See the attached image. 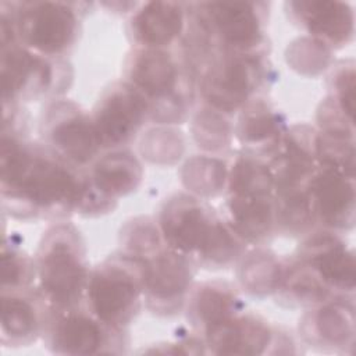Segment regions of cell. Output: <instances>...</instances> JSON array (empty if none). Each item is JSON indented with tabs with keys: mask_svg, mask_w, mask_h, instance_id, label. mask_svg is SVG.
<instances>
[{
	"mask_svg": "<svg viewBox=\"0 0 356 356\" xmlns=\"http://www.w3.org/2000/svg\"><path fill=\"white\" fill-rule=\"evenodd\" d=\"M83 189L85 170L31 139L26 110L3 107L0 192L4 211L22 221H61L78 214Z\"/></svg>",
	"mask_w": 356,
	"mask_h": 356,
	"instance_id": "6da1fadb",
	"label": "cell"
},
{
	"mask_svg": "<svg viewBox=\"0 0 356 356\" xmlns=\"http://www.w3.org/2000/svg\"><path fill=\"white\" fill-rule=\"evenodd\" d=\"M156 221L164 242L204 270L232 267L248 249L227 218L192 193L164 200Z\"/></svg>",
	"mask_w": 356,
	"mask_h": 356,
	"instance_id": "7a4b0ae2",
	"label": "cell"
},
{
	"mask_svg": "<svg viewBox=\"0 0 356 356\" xmlns=\"http://www.w3.org/2000/svg\"><path fill=\"white\" fill-rule=\"evenodd\" d=\"M122 79L145 97L152 122L182 124L191 115L197 95L196 75L178 46L134 47L124 61Z\"/></svg>",
	"mask_w": 356,
	"mask_h": 356,
	"instance_id": "3957f363",
	"label": "cell"
},
{
	"mask_svg": "<svg viewBox=\"0 0 356 356\" xmlns=\"http://www.w3.org/2000/svg\"><path fill=\"white\" fill-rule=\"evenodd\" d=\"M270 51L229 53L214 50L196 70L202 104L234 117L250 100L267 96L275 74Z\"/></svg>",
	"mask_w": 356,
	"mask_h": 356,
	"instance_id": "277c9868",
	"label": "cell"
},
{
	"mask_svg": "<svg viewBox=\"0 0 356 356\" xmlns=\"http://www.w3.org/2000/svg\"><path fill=\"white\" fill-rule=\"evenodd\" d=\"M33 257L36 288L50 307L63 309L83 302L90 267L85 239L74 224H51Z\"/></svg>",
	"mask_w": 356,
	"mask_h": 356,
	"instance_id": "5b68a950",
	"label": "cell"
},
{
	"mask_svg": "<svg viewBox=\"0 0 356 356\" xmlns=\"http://www.w3.org/2000/svg\"><path fill=\"white\" fill-rule=\"evenodd\" d=\"M143 260L118 250L90 268L83 303L103 323L128 330L145 306Z\"/></svg>",
	"mask_w": 356,
	"mask_h": 356,
	"instance_id": "8992f818",
	"label": "cell"
},
{
	"mask_svg": "<svg viewBox=\"0 0 356 356\" xmlns=\"http://www.w3.org/2000/svg\"><path fill=\"white\" fill-rule=\"evenodd\" d=\"M189 19L211 50L229 53L270 51L267 26L270 3H188Z\"/></svg>",
	"mask_w": 356,
	"mask_h": 356,
	"instance_id": "52a82bcc",
	"label": "cell"
},
{
	"mask_svg": "<svg viewBox=\"0 0 356 356\" xmlns=\"http://www.w3.org/2000/svg\"><path fill=\"white\" fill-rule=\"evenodd\" d=\"M89 6L82 1H13L17 42L40 56L67 58L81 36Z\"/></svg>",
	"mask_w": 356,
	"mask_h": 356,
	"instance_id": "ba28073f",
	"label": "cell"
},
{
	"mask_svg": "<svg viewBox=\"0 0 356 356\" xmlns=\"http://www.w3.org/2000/svg\"><path fill=\"white\" fill-rule=\"evenodd\" d=\"M0 47L3 106L63 97L71 85L72 68L67 58L44 57L19 43Z\"/></svg>",
	"mask_w": 356,
	"mask_h": 356,
	"instance_id": "9c48e42d",
	"label": "cell"
},
{
	"mask_svg": "<svg viewBox=\"0 0 356 356\" xmlns=\"http://www.w3.org/2000/svg\"><path fill=\"white\" fill-rule=\"evenodd\" d=\"M42 339L56 355H120L129 345L128 330L103 323L83 302L71 307H50Z\"/></svg>",
	"mask_w": 356,
	"mask_h": 356,
	"instance_id": "30bf717a",
	"label": "cell"
},
{
	"mask_svg": "<svg viewBox=\"0 0 356 356\" xmlns=\"http://www.w3.org/2000/svg\"><path fill=\"white\" fill-rule=\"evenodd\" d=\"M38 131L49 150L79 170H86L104 152L90 111L67 97L44 103Z\"/></svg>",
	"mask_w": 356,
	"mask_h": 356,
	"instance_id": "8fae6325",
	"label": "cell"
},
{
	"mask_svg": "<svg viewBox=\"0 0 356 356\" xmlns=\"http://www.w3.org/2000/svg\"><path fill=\"white\" fill-rule=\"evenodd\" d=\"M138 257L143 260L146 270L145 307L164 317L182 312L195 284L197 267L186 256L170 248L164 239Z\"/></svg>",
	"mask_w": 356,
	"mask_h": 356,
	"instance_id": "7c38bea8",
	"label": "cell"
},
{
	"mask_svg": "<svg viewBox=\"0 0 356 356\" xmlns=\"http://www.w3.org/2000/svg\"><path fill=\"white\" fill-rule=\"evenodd\" d=\"M142 178L143 167L132 152H103L85 170V191L78 214L96 217L113 211L121 197L138 189Z\"/></svg>",
	"mask_w": 356,
	"mask_h": 356,
	"instance_id": "4fadbf2b",
	"label": "cell"
},
{
	"mask_svg": "<svg viewBox=\"0 0 356 356\" xmlns=\"http://www.w3.org/2000/svg\"><path fill=\"white\" fill-rule=\"evenodd\" d=\"M103 150L127 149L150 121L145 97L127 81L108 85L90 111Z\"/></svg>",
	"mask_w": 356,
	"mask_h": 356,
	"instance_id": "5bb4252c",
	"label": "cell"
},
{
	"mask_svg": "<svg viewBox=\"0 0 356 356\" xmlns=\"http://www.w3.org/2000/svg\"><path fill=\"white\" fill-rule=\"evenodd\" d=\"M293 256L335 296L355 295V254L343 234L316 228L300 238Z\"/></svg>",
	"mask_w": 356,
	"mask_h": 356,
	"instance_id": "9a60e30c",
	"label": "cell"
},
{
	"mask_svg": "<svg viewBox=\"0 0 356 356\" xmlns=\"http://www.w3.org/2000/svg\"><path fill=\"white\" fill-rule=\"evenodd\" d=\"M307 196L316 228L346 234L356 221L355 175L317 167L307 184Z\"/></svg>",
	"mask_w": 356,
	"mask_h": 356,
	"instance_id": "2e32d148",
	"label": "cell"
},
{
	"mask_svg": "<svg viewBox=\"0 0 356 356\" xmlns=\"http://www.w3.org/2000/svg\"><path fill=\"white\" fill-rule=\"evenodd\" d=\"M305 343L321 352L352 353L355 348L353 296H337L306 309L299 320Z\"/></svg>",
	"mask_w": 356,
	"mask_h": 356,
	"instance_id": "e0dca14e",
	"label": "cell"
},
{
	"mask_svg": "<svg viewBox=\"0 0 356 356\" xmlns=\"http://www.w3.org/2000/svg\"><path fill=\"white\" fill-rule=\"evenodd\" d=\"M289 21L307 33V38L327 47L339 50L355 36V13L349 3L330 0L286 1Z\"/></svg>",
	"mask_w": 356,
	"mask_h": 356,
	"instance_id": "ac0fdd59",
	"label": "cell"
},
{
	"mask_svg": "<svg viewBox=\"0 0 356 356\" xmlns=\"http://www.w3.org/2000/svg\"><path fill=\"white\" fill-rule=\"evenodd\" d=\"M188 17V3H139L128 18L127 36L135 49H172L185 35Z\"/></svg>",
	"mask_w": 356,
	"mask_h": 356,
	"instance_id": "d6986e66",
	"label": "cell"
},
{
	"mask_svg": "<svg viewBox=\"0 0 356 356\" xmlns=\"http://www.w3.org/2000/svg\"><path fill=\"white\" fill-rule=\"evenodd\" d=\"M316 127L289 125L285 135L267 156L274 175V192L296 191L307 186L318 164L316 157Z\"/></svg>",
	"mask_w": 356,
	"mask_h": 356,
	"instance_id": "ffe728a7",
	"label": "cell"
},
{
	"mask_svg": "<svg viewBox=\"0 0 356 356\" xmlns=\"http://www.w3.org/2000/svg\"><path fill=\"white\" fill-rule=\"evenodd\" d=\"M49 309L36 285L25 289H1V343L8 348H24L42 338Z\"/></svg>",
	"mask_w": 356,
	"mask_h": 356,
	"instance_id": "44dd1931",
	"label": "cell"
},
{
	"mask_svg": "<svg viewBox=\"0 0 356 356\" xmlns=\"http://www.w3.org/2000/svg\"><path fill=\"white\" fill-rule=\"evenodd\" d=\"M275 330L263 316L245 309L206 332L203 341L213 355H264L270 353Z\"/></svg>",
	"mask_w": 356,
	"mask_h": 356,
	"instance_id": "7402d4cb",
	"label": "cell"
},
{
	"mask_svg": "<svg viewBox=\"0 0 356 356\" xmlns=\"http://www.w3.org/2000/svg\"><path fill=\"white\" fill-rule=\"evenodd\" d=\"M245 309L246 306L238 288L222 280L193 284L184 306L191 330L202 338L206 332Z\"/></svg>",
	"mask_w": 356,
	"mask_h": 356,
	"instance_id": "603a6c76",
	"label": "cell"
},
{
	"mask_svg": "<svg viewBox=\"0 0 356 356\" xmlns=\"http://www.w3.org/2000/svg\"><path fill=\"white\" fill-rule=\"evenodd\" d=\"M288 128L285 114L267 96H259L238 113L234 134L242 150L267 159Z\"/></svg>",
	"mask_w": 356,
	"mask_h": 356,
	"instance_id": "cb8c5ba5",
	"label": "cell"
},
{
	"mask_svg": "<svg viewBox=\"0 0 356 356\" xmlns=\"http://www.w3.org/2000/svg\"><path fill=\"white\" fill-rule=\"evenodd\" d=\"M225 218L249 245L261 246L277 235L275 200L273 195L225 197Z\"/></svg>",
	"mask_w": 356,
	"mask_h": 356,
	"instance_id": "d4e9b609",
	"label": "cell"
},
{
	"mask_svg": "<svg viewBox=\"0 0 356 356\" xmlns=\"http://www.w3.org/2000/svg\"><path fill=\"white\" fill-rule=\"evenodd\" d=\"M273 295L282 306L302 309H309L337 298L327 285L293 254L281 259V268Z\"/></svg>",
	"mask_w": 356,
	"mask_h": 356,
	"instance_id": "484cf974",
	"label": "cell"
},
{
	"mask_svg": "<svg viewBox=\"0 0 356 356\" xmlns=\"http://www.w3.org/2000/svg\"><path fill=\"white\" fill-rule=\"evenodd\" d=\"M274 186L275 182L271 167L261 156L241 150L227 167V195H273Z\"/></svg>",
	"mask_w": 356,
	"mask_h": 356,
	"instance_id": "4316f807",
	"label": "cell"
},
{
	"mask_svg": "<svg viewBox=\"0 0 356 356\" xmlns=\"http://www.w3.org/2000/svg\"><path fill=\"white\" fill-rule=\"evenodd\" d=\"M281 259L268 250L246 252L239 260V280L243 291L254 296L273 295L281 268Z\"/></svg>",
	"mask_w": 356,
	"mask_h": 356,
	"instance_id": "83f0119b",
	"label": "cell"
},
{
	"mask_svg": "<svg viewBox=\"0 0 356 356\" xmlns=\"http://www.w3.org/2000/svg\"><path fill=\"white\" fill-rule=\"evenodd\" d=\"M35 285V257L13 238H6L1 250V289H25Z\"/></svg>",
	"mask_w": 356,
	"mask_h": 356,
	"instance_id": "f1b7e54d",
	"label": "cell"
},
{
	"mask_svg": "<svg viewBox=\"0 0 356 356\" xmlns=\"http://www.w3.org/2000/svg\"><path fill=\"white\" fill-rule=\"evenodd\" d=\"M316 157L318 167H330L355 175V136L317 129Z\"/></svg>",
	"mask_w": 356,
	"mask_h": 356,
	"instance_id": "f546056e",
	"label": "cell"
},
{
	"mask_svg": "<svg viewBox=\"0 0 356 356\" xmlns=\"http://www.w3.org/2000/svg\"><path fill=\"white\" fill-rule=\"evenodd\" d=\"M231 118L203 104L193 121V136L197 145L210 152L224 149L234 134Z\"/></svg>",
	"mask_w": 356,
	"mask_h": 356,
	"instance_id": "4dcf8cb0",
	"label": "cell"
},
{
	"mask_svg": "<svg viewBox=\"0 0 356 356\" xmlns=\"http://www.w3.org/2000/svg\"><path fill=\"white\" fill-rule=\"evenodd\" d=\"M328 97L343 111L353 115L355 110V64L352 60L332 65L328 75Z\"/></svg>",
	"mask_w": 356,
	"mask_h": 356,
	"instance_id": "1f68e13d",
	"label": "cell"
}]
</instances>
